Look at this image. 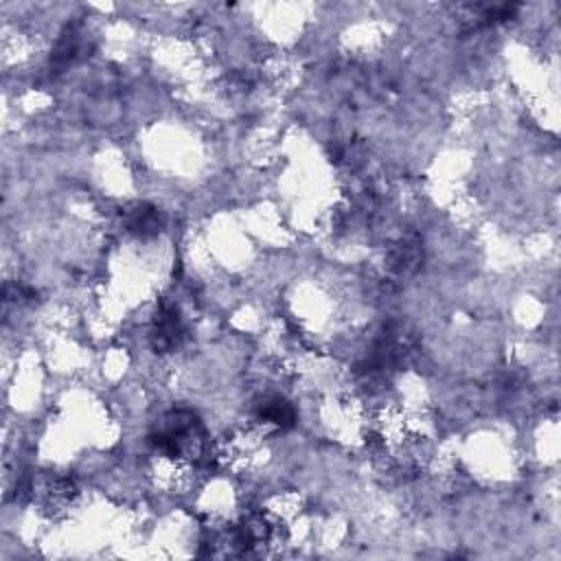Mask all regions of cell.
<instances>
[{
	"mask_svg": "<svg viewBox=\"0 0 561 561\" xmlns=\"http://www.w3.org/2000/svg\"><path fill=\"white\" fill-rule=\"evenodd\" d=\"M187 340V325L185 316H182L180 303L171 296L160 299L156 314L152 318L150 329V342L156 353H174L185 345Z\"/></svg>",
	"mask_w": 561,
	"mask_h": 561,
	"instance_id": "cell-1",
	"label": "cell"
},
{
	"mask_svg": "<svg viewBox=\"0 0 561 561\" xmlns=\"http://www.w3.org/2000/svg\"><path fill=\"white\" fill-rule=\"evenodd\" d=\"M423 263V244L417 235H406L388 248L386 270L391 277H412L421 270Z\"/></svg>",
	"mask_w": 561,
	"mask_h": 561,
	"instance_id": "cell-2",
	"label": "cell"
},
{
	"mask_svg": "<svg viewBox=\"0 0 561 561\" xmlns=\"http://www.w3.org/2000/svg\"><path fill=\"white\" fill-rule=\"evenodd\" d=\"M121 220H123V231L139 239H150L163 231L165 226L163 213L147 202L130 204L128 209L121 211Z\"/></svg>",
	"mask_w": 561,
	"mask_h": 561,
	"instance_id": "cell-3",
	"label": "cell"
},
{
	"mask_svg": "<svg viewBox=\"0 0 561 561\" xmlns=\"http://www.w3.org/2000/svg\"><path fill=\"white\" fill-rule=\"evenodd\" d=\"M255 419L263 430H270V432H285L296 426V412L292 404L279 395L263 397L257 404Z\"/></svg>",
	"mask_w": 561,
	"mask_h": 561,
	"instance_id": "cell-4",
	"label": "cell"
}]
</instances>
